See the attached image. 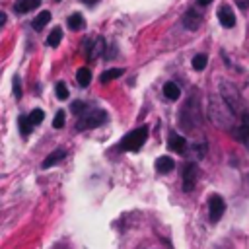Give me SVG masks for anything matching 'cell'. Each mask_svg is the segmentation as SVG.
Returning a JSON list of instances; mask_svg holds the SVG:
<instances>
[{"label":"cell","mask_w":249,"mask_h":249,"mask_svg":"<svg viewBox=\"0 0 249 249\" xmlns=\"http://www.w3.org/2000/svg\"><path fill=\"white\" fill-rule=\"evenodd\" d=\"M237 113L230 107V103L222 97V95H210L208 101V117L210 121L220 126V128H233V124L237 123Z\"/></svg>","instance_id":"obj_1"},{"label":"cell","mask_w":249,"mask_h":249,"mask_svg":"<svg viewBox=\"0 0 249 249\" xmlns=\"http://www.w3.org/2000/svg\"><path fill=\"white\" fill-rule=\"evenodd\" d=\"M202 123V111H200V103L196 99V95H191L187 99V103L181 107L179 111V126L185 130H193Z\"/></svg>","instance_id":"obj_2"},{"label":"cell","mask_w":249,"mask_h":249,"mask_svg":"<svg viewBox=\"0 0 249 249\" xmlns=\"http://www.w3.org/2000/svg\"><path fill=\"white\" fill-rule=\"evenodd\" d=\"M107 113L99 107H88L84 113H80L76 117V130H89V128H97L101 124L107 123Z\"/></svg>","instance_id":"obj_3"},{"label":"cell","mask_w":249,"mask_h":249,"mask_svg":"<svg viewBox=\"0 0 249 249\" xmlns=\"http://www.w3.org/2000/svg\"><path fill=\"white\" fill-rule=\"evenodd\" d=\"M148 126L146 124H142V126H138V128H134V130H130V132H126L123 138H121V142H119V150L121 152H138L142 146H144V142L148 140Z\"/></svg>","instance_id":"obj_4"},{"label":"cell","mask_w":249,"mask_h":249,"mask_svg":"<svg viewBox=\"0 0 249 249\" xmlns=\"http://www.w3.org/2000/svg\"><path fill=\"white\" fill-rule=\"evenodd\" d=\"M220 95L230 103V107L235 111V113H243L245 109H243V99H241V95H239V91L233 88V86H230L228 82H222V88H220Z\"/></svg>","instance_id":"obj_5"},{"label":"cell","mask_w":249,"mask_h":249,"mask_svg":"<svg viewBox=\"0 0 249 249\" xmlns=\"http://www.w3.org/2000/svg\"><path fill=\"white\" fill-rule=\"evenodd\" d=\"M231 136H233L237 142L249 144V111L239 113L237 123H235L233 128H231Z\"/></svg>","instance_id":"obj_6"},{"label":"cell","mask_w":249,"mask_h":249,"mask_svg":"<svg viewBox=\"0 0 249 249\" xmlns=\"http://www.w3.org/2000/svg\"><path fill=\"white\" fill-rule=\"evenodd\" d=\"M105 47H107V43H105L103 37H88L84 41V49H86L88 60H97L99 54L105 53Z\"/></svg>","instance_id":"obj_7"},{"label":"cell","mask_w":249,"mask_h":249,"mask_svg":"<svg viewBox=\"0 0 249 249\" xmlns=\"http://www.w3.org/2000/svg\"><path fill=\"white\" fill-rule=\"evenodd\" d=\"M226 212V200L220 195H210L208 198V220L212 224H218Z\"/></svg>","instance_id":"obj_8"},{"label":"cell","mask_w":249,"mask_h":249,"mask_svg":"<svg viewBox=\"0 0 249 249\" xmlns=\"http://www.w3.org/2000/svg\"><path fill=\"white\" fill-rule=\"evenodd\" d=\"M196 179H198V165L195 161H189L185 165V171H183V191L191 193L196 185Z\"/></svg>","instance_id":"obj_9"},{"label":"cell","mask_w":249,"mask_h":249,"mask_svg":"<svg viewBox=\"0 0 249 249\" xmlns=\"http://www.w3.org/2000/svg\"><path fill=\"white\" fill-rule=\"evenodd\" d=\"M202 23V14L198 8H189L183 16V27L189 29V31H196Z\"/></svg>","instance_id":"obj_10"},{"label":"cell","mask_w":249,"mask_h":249,"mask_svg":"<svg viewBox=\"0 0 249 249\" xmlns=\"http://www.w3.org/2000/svg\"><path fill=\"white\" fill-rule=\"evenodd\" d=\"M218 21L222 23V27H226V29H230V27H233L235 25V16H233V10L230 8V6H220L218 8Z\"/></svg>","instance_id":"obj_11"},{"label":"cell","mask_w":249,"mask_h":249,"mask_svg":"<svg viewBox=\"0 0 249 249\" xmlns=\"http://www.w3.org/2000/svg\"><path fill=\"white\" fill-rule=\"evenodd\" d=\"M64 158H66V150H64V148H56V150H53V152L43 160L41 169H49V167H53V165L60 163Z\"/></svg>","instance_id":"obj_12"},{"label":"cell","mask_w":249,"mask_h":249,"mask_svg":"<svg viewBox=\"0 0 249 249\" xmlns=\"http://www.w3.org/2000/svg\"><path fill=\"white\" fill-rule=\"evenodd\" d=\"M167 148L173 150L175 154H183L185 148H187V140H185V136H181V134H177V132H171L169 138H167Z\"/></svg>","instance_id":"obj_13"},{"label":"cell","mask_w":249,"mask_h":249,"mask_svg":"<svg viewBox=\"0 0 249 249\" xmlns=\"http://www.w3.org/2000/svg\"><path fill=\"white\" fill-rule=\"evenodd\" d=\"M41 0H16L14 2V12L16 14H29L31 10L39 8Z\"/></svg>","instance_id":"obj_14"},{"label":"cell","mask_w":249,"mask_h":249,"mask_svg":"<svg viewBox=\"0 0 249 249\" xmlns=\"http://www.w3.org/2000/svg\"><path fill=\"white\" fill-rule=\"evenodd\" d=\"M173 169H175V161H173L169 156H160V158L156 160V171H158V173L165 175V173H169V171H173Z\"/></svg>","instance_id":"obj_15"},{"label":"cell","mask_w":249,"mask_h":249,"mask_svg":"<svg viewBox=\"0 0 249 249\" xmlns=\"http://www.w3.org/2000/svg\"><path fill=\"white\" fill-rule=\"evenodd\" d=\"M49 21H51V12H49V10H43V12H39V14L33 18L31 27H33L35 31H43V27H45Z\"/></svg>","instance_id":"obj_16"},{"label":"cell","mask_w":249,"mask_h":249,"mask_svg":"<svg viewBox=\"0 0 249 249\" xmlns=\"http://www.w3.org/2000/svg\"><path fill=\"white\" fill-rule=\"evenodd\" d=\"M66 23H68V27H70L72 31H82V29L86 27V19H84V16H82L80 12L70 14L68 19H66Z\"/></svg>","instance_id":"obj_17"},{"label":"cell","mask_w":249,"mask_h":249,"mask_svg":"<svg viewBox=\"0 0 249 249\" xmlns=\"http://www.w3.org/2000/svg\"><path fill=\"white\" fill-rule=\"evenodd\" d=\"M76 82H78L80 88H88L89 82H91V70L88 66H80L76 70Z\"/></svg>","instance_id":"obj_18"},{"label":"cell","mask_w":249,"mask_h":249,"mask_svg":"<svg viewBox=\"0 0 249 249\" xmlns=\"http://www.w3.org/2000/svg\"><path fill=\"white\" fill-rule=\"evenodd\" d=\"M163 95H165L169 101H175V99L181 97V89H179V86H177L175 82H165V84H163Z\"/></svg>","instance_id":"obj_19"},{"label":"cell","mask_w":249,"mask_h":249,"mask_svg":"<svg viewBox=\"0 0 249 249\" xmlns=\"http://www.w3.org/2000/svg\"><path fill=\"white\" fill-rule=\"evenodd\" d=\"M18 126H19L21 136L27 138L29 132H31V128H33V123L29 121V115H19V117H18Z\"/></svg>","instance_id":"obj_20"},{"label":"cell","mask_w":249,"mask_h":249,"mask_svg":"<svg viewBox=\"0 0 249 249\" xmlns=\"http://www.w3.org/2000/svg\"><path fill=\"white\" fill-rule=\"evenodd\" d=\"M60 41H62V29H60V27H53V29H51V33L47 35V41H45V43H47L49 47H53V49H54V47H58V45H60Z\"/></svg>","instance_id":"obj_21"},{"label":"cell","mask_w":249,"mask_h":249,"mask_svg":"<svg viewBox=\"0 0 249 249\" xmlns=\"http://www.w3.org/2000/svg\"><path fill=\"white\" fill-rule=\"evenodd\" d=\"M123 74H124L123 68H109V70H105V72L99 76V82H101V84H107V82H111V80H115V78H119V76H123Z\"/></svg>","instance_id":"obj_22"},{"label":"cell","mask_w":249,"mask_h":249,"mask_svg":"<svg viewBox=\"0 0 249 249\" xmlns=\"http://www.w3.org/2000/svg\"><path fill=\"white\" fill-rule=\"evenodd\" d=\"M206 64H208V54H204V53H198V54H195L193 56V60H191V66L195 68V70H204L206 68Z\"/></svg>","instance_id":"obj_23"},{"label":"cell","mask_w":249,"mask_h":249,"mask_svg":"<svg viewBox=\"0 0 249 249\" xmlns=\"http://www.w3.org/2000/svg\"><path fill=\"white\" fill-rule=\"evenodd\" d=\"M54 95H56L60 101L68 99V88H66L64 82H56V84H54Z\"/></svg>","instance_id":"obj_24"},{"label":"cell","mask_w":249,"mask_h":249,"mask_svg":"<svg viewBox=\"0 0 249 249\" xmlns=\"http://www.w3.org/2000/svg\"><path fill=\"white\" fill-rule=\"evenodd\" d=\"M88 107H89V103H88V101H72L70 111H72V113L78 117V115H80V113H84Z\"/></svg>","instance_id":"obj_25"},{"label":"cell","mask_w":249,"mask_h":249,"mask_svg":"<svg viewBox=\"0 0 249 249\" xmlns=\"http://www.w3.org/2000/svg\"><path fill=\"white\" fill-rule=\"evenodd\" d=\"M64 123H66V113L60 109V111H56V115H54V119H53V126H54V128H62Z\"/></svg>","instance_id":"obj_26"},{"label":"cell","mask_w":249,"mask_h":249,"mask_svg":"<svg viewBox=\"0 0 249 249\" xmlns=\"http://www.w3.org/2000/svg\"><path fill=\"white\" fill-rule=\"evenodd\" d=\"M43 117H45L43 109H33V111L29 113V121H31L33 124H39V123L43 121Z\"/></svg>","instance_id":"obj_27"},{"label":"cell","mask_w":249,"mask_h":249,"mask_svg":"<svg viewBox=\"0 0 249 249\" xmlns=\"http://www.w3.org/2000/svg\"><path fill=\"white\" fill-rule=\"evenodd\" d=\"M14 95L16 99H21V78L18 74L14 76Z\"/></svg>","instance_id":"obj_28"},{"label":"cell","mask_w":249,"mask_h":249,"mask_svg":"<svg viewBox=\"0 0 249 249\" xmlns=\"http://www.w3.org/2000/svg\"><path fill=\"white\" fill-rule=\"evenodd\" d=\"M193 152H195L198 158H202V156L206 154V144H195V146H193Z\"/></svg>","instance_id":"obj_29"},{"label":"cell","mask_w":249,"mask_h":249,"mask_svg":"<svg viewBox=\"0 0 249 249\" xmlns=\"http://www.w3.org/2000/svg\"><path fill=\"white\" fill-rule=\"evenodd\" d=\"M233 2H235V4H237V8H239V10H243V12L249 8V0H233Z\"/></svg>","instance_id":"obj_30"},{"label":"cell","mask_w":249,"mask_h":249,"mask_svg":"<svg viewBox=\"0 0 249 249\" xmlns=\"http://www.w3.org/2000/svg\"><path fill=\"white\" fill-rule=\"evenodd\" d=\"M196 4H198L200 8H204V6H208V4H212V0H196Z\"/></svg>","instance_id":"obj_31"},{"label":"cell","mask_w":249,"mask_h":249,"mask_svg":"<svg viewBox=\"0 0 249 249\" xmlns=\"http://www.w3.org/2000/svg\"><path fill=\"white\" fill-rule=\"evenodd\" d=\"M82 2H84V4H95L97 0H82Z\"/></svg>","instance_id":"obj_32"},{"label":"cell","mask_w":249,"mask_h":249,"mask_svg":"<svg viewBox=\"0 0 249 249\" xmlns=\"http://www.w3.org/2000/svg\"><path fill=\"white\" fill-rule=\"evenodd\" d=\"M54 2H60V0H54Z\"/></svg>","instance_id":"obj_33"}]
</instances>
